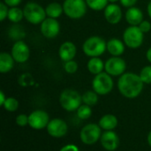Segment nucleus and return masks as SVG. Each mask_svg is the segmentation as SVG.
I'll return each mask as SVG.
<instances>
[{
  "label": "nucleus",
  "mask_w": 151,
  "mask_h": 151,
  "mask_svg": "<svg viewBox=\"0 0 151 151\" xmlns=\"http://www.w3.org/2000/svg\"><path fill=\"white\" fill-rule=\"evenodd\" d=\"M59 104L66 111H75L82 104V96L74 89H64L59 96Z\"/></svg>",
  "instance_id": "nucleus-2"
},
{
  "label": "nucleus",
  "mask_w": 151,
  "mask_h": 151,
  "mask_svg": "<svg viewBox=\"0 0 151 151\" xmlns=\"http://www.w3.org/2000/svg\"><path fill=\"white\" fill-rule=\"evenodd\" d=\"M77 53V48L73 42H63L58 50V56L63 62L73 60Z\"/></svg>",
  "instance_id": "nucleus-16"
},
{
  "label": "nucleus",
  "mask_w": 151,
  "mask_h": 151,
  "mask_svg": "<svg viewBox=\"0 0 151 151\" xmlns=\"http://www.w3.org/2000/svg\"><path fill=\"white\" fill-rule=\"evenodd\" d=\"M126 20L130 26H139L140 23L143 20V12L138 7H130L127 10Z\"/></svg>",
  "instance_id": "nucleus-17"
},
{
  "label": "nucleus",
  "mask_w": 151,
  "mask_h": 151,
  "mask_svg": "<svg viewBox=\"0 0 151 151\" xmlns=\"http://www.w3.org/2000/svg\"><path fill=\"white\" fill-rule=\"evenodd\" d=\"M118 123H119V121H118V119L115 115L105 114L100 119L98 125L104 131H111L117 127Z\"/></svg>",
  "instance_id": "nucleus-19"
},
{
  "label": "nucleus",
  "mask_w": 151,
  "mask_h": 151,
  "mask_svg": "<svg viewBox=\"0 0 151 151\" xmlns=\"http://www.w3.org/2000/svg\"><path fill=\"white\" fill-rule=\"evenodd\" d=\"M120 4L127 8H130L134 6V4L137 3V0H119Z\"/></svg>",
  "instance_id": "nucleus-34"
},
{
  "label": "nucleus",
  "mask_w": 151,
  "mask_h": 151,
  "mask_svg": "<svg viewBox=\"0 0 151 151\" xmlns=\"http://www.w3.org/2000/svg\"><path fill=\"white\" fill-rule=\"evenodd\" d=\"M81 96H82V104H87L88 106H94L98 103L99 95L94 90H88Z\"/></svg>",
  "instance_id": "nucleus-23"
},
{
  "label": "nucleus",
  "mask_w": 151,
  "mask_h": 151,
  "mask_svg": "<svg viewBox=\"0 0 151 151\" xmlns=\"http://www.w3.org/2000/svg\"><path fill=\"white\" fill-rule=\"evenodd\" d=\"M138 27H140V29H141L144 34L150 32L151 29V24L149 20H142V21L140 23V25H139Z\"/></svg>",
  "instance_id": "nucleus-33"
},
{
  "label": "nucleus",
  "mask_w": 151,
  "mask_h": 151,
  "mask_svg": "<svg viewBox=\"0 0 151 151\" xmlns=\"http://www.w3.org/2000/svg\"><path fill=\"white\" fill-rule=\"evenodd\" d=\"M50 121L48 112L43 110H35L28 115V126L35 130L46 128Z\"/></svg>",
  "instance_id": "nucleus-10"
},
{
  "label": "nucleus",
  "mask_w": 151,
  "mask_h": 151,
  "mask_svg": "<svg viewBox=\"0 0 151 151\" xmlns=\"http://www.w3.org/2000/svg\"><path fill=\"white\" fill-rule=\"evenodd\" d=\"M76 113L80 119H82V120L88 119L92 115L91 106H88V105L83 104L78 108V110L76 111Z\"/></svg>",
  "instance_id": "nucleus-26"
},
{
  "label": "nucleus",
  "mask_w": 151,
  "mask_h": 151,
  "mask_svg": "<svg viewBox=\"0 0 151 151\" xmlns=\"http://www.w3.org/2000/svg\"><path fill=\"white\" fill-rule=\"evenodd\" d=\"M8 19L12 22V23H19V21L22 20V19L24 18V12H23V9L21 10L19 7L16 6V7H11L9 8V12H8Z\"/></svg>",
  "instance_id": "nucleus-24"
},
{
  "label": "nucleus",
  "mask_w": 151,
  "mask_h": 151,
  "mask_svg": "<svg viewBox=\"0 0 151 151\" xmlns=\"http://www.w3.org/2000/svg\"><path fill=\"white\" fill-rule=\"evenodd\" d=\"M125 43L118 38L110 39L107 42V51L112 57H120L125 51Z\"/></svg>",
  "instance_id": "nucleus-18"
},
{
  "label": "nucleus",
  "mask_w": 151,
  "mask_h": 151,
  "mask_svg": "<svg viewBox=\"0 0 151 151\" xmlns=\"http://www.w3.org/2000/svg\"><path fill=\"white\" fill-rule=\"evenodd\" d=\"M59 151H80V150L74 144H66L64 147H62Z\"/></svg>",
  "instance_id": "nucleus-35"
},
{
  "label": "nucleus",
  "mask_w": 151,
  "mask_h": 151,
  "mask_svg": "<svg viewBox=\"0 0 151 151\" xmlns=\"http://www.w3.org/2000/svg\"><path fill=\"white\" fill-rule=\"evenodd\" d=\"M102 136V128L98 124L90 123L84 126L80 133V138L82 143L93 145L96 143Z\"/></svg>",
  "instance_id": "nucleus-8"
},
{
  "label": "nucleus",
  "mask_w": 151,
  "mask_h": 151,
  "mask_svg": "<svg viewBox=\"0 0 151 151\" xmlns=\"http://www.w3.org/2000/svg\"><path fill=\"white\" fill-rule=\"evenodd\" d=\"M18 28H19L18 26L12 27L11 28L10 32H9V35H10V36H11L12 39H15V40H17V41H19L20 38H22V37L25 36V32L23 31V29H21V30H19V31L18 32V31H17Z\"/></svg>",
  "instance_id": "nucleus-30"
},
{
  "label": "nucleus",
  "mask_w": 151,
  "mask_h": 151,
  "mask_svg": "<svg viewBox=\"0 0 151 151\" xmlns=\"http://www.w3.org/2000/svg\"><path fill=\"white\" fill-rule=\"evenodd\" d=\"M88 8L94 11L104 10L108 5V0H85Z\"/></svg>",
  "instance_id": "nucleus-25"
},
{
  "label": "nucleus",
  "mask_w": 151,
  "mask_h": 151,
  "mask_svg": "<svg viewBox=\"0 0 151 151\" xmlns=\"http://www.w3.org/2000/svg\"><path fill=\"white\" fill-rule=\"evenodd\" d=\"M100 142L102 147L107 151H114L116 150L119 144L120 140L119 135L113 131H104L102 134Z\"/></svg>",
  "instance_id": "nucleus-14"
},
{
  "label": "nucleus",
  "mask_w": 151,
  "mask_h": 151,
  "mask_svg": "<svg viewBox=\"0 0 151 151\" xmlns=\"http://www.w3.org/2000/svg\"><path fill=\"white\" fill-rule=\"evenodd\" d=\"M78 67H79L78 63L76 61H74L73 59L70 60V61L64 62V69L67 73H70V74L75 73L78 71Z\"/></svg>",
  "instance_id": "nucleus-29"
},
{
  "label": "nucleus",
  "mask_w": 151,
  "mask_h": 151,
  "mask_svg": "<svg viewBox=\"0 0 151 151\" xmlns=\"http://www.w3.org/2000/svg\"><path fill=\"white\" fill-rule=\"evenodd\" d=\"M147 12H148V13H149V16L150 17L151 19V1L149 3V4H148V7H147Z\"/></svg>",
  "instance_id": "nucleus-39"
},
{
  "label": "nucleus",
  "mask_w": 151,
  "mask_h": 151,
  "mask_svg": "<svg viewBox=\"0 0 151 151\" xmlns=\"http://www.w3.org/2000/svg\"><path fill=\"white\" fill-rule=\"evenodd\" d=\"M107 50V42L100 36L88 37L82 44V51L89 58L100 57Z\"/></svg>",
  "instance_id": "nucleus-3"
},
{
  "label": "nucleus",
  "mask_w": 151,
  "mask_h": 151,
  "mask_svg": "<svg viewBox=\"0 0 151 151\" xmlns=\"http://www.w3.org/2000/svg\"><path fill=\"white\" fill-rule=\"evenodd\" d=\"M19 102L16 98L14 97H7L3 107L4 108L5 111L9 112H14L19 109Z\"/></svg>",
  "instance_id": "nucleus-27"
},
{
  "label": "nucleus",
  "mask_w": 151,
  "mask_h": 151,
  "mask_svg": "<svg viewBox=\"0 0 151 151\" xmlns=\"http://www.w3.org/2000/svg\"><path fill=\"white\" fill-rule=\"evenodd\" d=\"M63 8L64 13L68 18L79 19L86 14L88 5L85 0H65Z\"/></svg>",
  "instance_id": "nucleus-6"
},
{
  "label": "nucleus",
  "mask_w": 151,
  "mask_h": 151,
  "mask_svg": "<svg viewBox=\"0 0 151 151\" xmlns=\"http://www.w3.org/2000/svg\"><path fill=\"white\" fill-rule=\"evenodd\" d=\"M147 141H148V143H149V145L151 147V131L149 133V134H148V138H147Z\"/></svg>",
  "instance_id": "nucleus-40"
},
{
  "label": "nucleus",
  "mask_w": 151,
  "mask_h": 151,
  "mask_svg": "<svg viewBox=\"0 0 151 151\" xmlns=\"http://www.w3.org/2000/svg\"><path fill=\"white\" fill-rule=\"evenodd\" d=\"M146 58H147V60L151 64V47L146 52Z\"/></svg>",
  "instance_id": "nucleus-38"
},
{
  "label": "nucleus",
  "mask_w": 151,
  "mask_h": 151,
  "mask_svg": "<svg viewBox=\"0 0 151 151\" xmlns=\"http://www.w3.org/2000/svg\"><path fill=\"white\" fill-rule=\"evenodd\" d=\"M118 1H119V0H108V2H110L111 4H116Z\"/></svg>",
  "instance_id": "nucleus-41"
},
{
  "label": "nucleus",
  "mask_w": 151,
  "mask_h": 151,
  "mask_svg": "<svg viewBox=\"0 0 151 151\" xmlns=\"http://www.w3.org/2000/svg\"><path fill=\"white\" fill-rule=\"evenodd\" d=\"M9 6L5 4L4 2L0 3V20L4 21L8 17V12H9Z\"/></svg>",
  "instance_id": "nucleus-32"
},
{
  "label": "nucleus",
  "mask_w": 151,
  "mask_h": 151,
  "mask_svg": "<svg viewBox=\"0 0 151 151\" xmlns=\"http://www.w3.org/2000/svg\"><path fill=\"white\" fill-rule=\"evenodd\" d=\"M15 122L19 127H26L28 125V116L27 114H19L16 117Z\"/></svg>",
  "instance_id": "nucleus-31"
},
{
  "label": "nucleus",
  "mask_w": 151,
  "mask_h": 151,
  "mask_svg": "<svg viewBox=\"0 0 151 151\" xmlns=\"http://www.w3.org/2000/svg\"><path fill=\"white\" fill-rule=\"evenodd\" d=\"M46 129L50 136L53 138H61L67 134L68 126L66 122L61 119H50Z\"/></svg>",
  "instance_id": "nucleus-13"
},
{
  "label": "nucleus",
  "mask_w": 151,
  "mask_h": 151,
  "mask_svg": "<svg viewBox=\"0 0 151 151\" xmlns=\"http://www.w3.org/2000/svg\"><path fill=\"white\" fill-rule=\"evenodd\" d=\"M45 12H46V15L48 18L58 19L64 12L63 4H60L59 3H57V2L50 3L45 7Z\"/></svg>",
  "instance_id": "nucleus-22"
},
{
  "label": "nucleus",
  "mask_w": 151,
  "mask_h": 151,
  "mask_svg": "<svg viewBox=\"0 0 151 151\" xmlns=\"http://www.w3.org/2000/svg\"><path fill=\"white\" fill-rule=\"evenodd\" d=\"M104 11V18L106 21L111 25L119 24L122 19V10L120 6L117 4H108Z\"/></svg>",
  "instance_id": "nucleus-15"
},
{
  "label": "nucleus",
  "mask_w": 151,
  "mask_h": 151,
  "mask_svg": "<svg viewBox=\"0 0 151 151\" xmlns=\"http://www.w3.org/2000/svg\"><path fill=\"white\" fill-rule=\"evenodd\" d=\"M144 84H151V65L144 66L139 73Z\"/></svg>",
  "instance_id": "nucleus-28"
},
{
  "label": "nucleus",
  "mask_w": 151,
  "mask_h": 151,
  "mask_svg": "<svg viewBox=\"0 0 151 151\" xmlns=\"http://www.w3.org/2000/svg\"><path fill=\"white\" fill-rule=\"evenodd\" d=\"M144 83L139 74L134 73H125L119 76L118 81V89L119 93L128 99L138 97L143 90Z\"/></svg>",
  "instance_id": "nucleus-1"
},
{
  "label": "nucleus",
  "mask_w": 151,
  "mask_h": 151,
  "mask_svg": "<svg viewBox=\"0 0 151 151\" xmlns=\"http://www.w3.org/2000/svg\"><path fill=\"white\" fill-rule=\"evenodd\" d=\"M15 60L13 59L12 54L7 52L0 53V73H7L12 70L14 66Z\"/></svg>",
  "instance_id": "nucleus-20"
},
{
  "label": "nucleus",
  "mask_w": 151,
  "mask_h": 151,
  "mask_svg": "<svg viewBox=\"0 0 151 151\" xmlns=\"http://www.w3.org/2000/svg\"><path fill=\"white\" fill-rule=\"evenodd\" d=\"M114 82L110 74L103 72L95 75L92 81V88L99 96H105L111 93L113 89Z\"/></svg>",
  "instance_id": "nucleus-5"
},
{
  "label": "nucleus",
  "mask_w": 151,
  "mask_h": 151,
  "mask_svg": "<svg viewBox=\"0 0 151 151\" xmlns=\"http://www.w3.org/2000/svg\"><path fill=\"white\" fill-rule=\"evenodd\" d=\"M21 2H22V0H4V3L5 4H7L9 7H16Z\"/></svg>",
  "instance_id": "nucleus-36"
},
{
  "label": "nucleus",
  "mask_w": 151,
  "mask_h": 151,
  "mask_svg": "<svg viewBox=\"0 0 151 151\" xmlns=\"http://www.w3.org/2000/svg\"><path fill=\"white\" fill-rule=\"evenodd\" d=\"M11 54L15 60V62L23 64L26 63L30 56V50L28 45L22 40L16 41L11 50Z\"/></svg>",
  "instance_id": "nucleus-11"
},
{
  "label": "nucleus",
  "mask_w": 151,
  "mask_h": 151,
  "mask_svg": "<svg viewBox=\"0 0 151 151\" xmlns=\"http://www.w3.org/2000/svg\"><path fill=\"white\" fill-rule=\"evenodd\" d=\"M144 39V33L138 26H130L123 33V42L130 49H138L142 46Z\"/></svg>",
  "instance_id": "nucleus-7"
},
{
  "label": "nucleus",
  "mask_w": 151,
  "mask_h": 151,
  "mask_svg": "<svg viewBox=\"0 0 151 151\" xmlns=\"http://www.w3.org/2000/svg\"><path fill=\"white\" fill-rule=\"evenodd\" d=\"M87 66H88V72L94 75L99 74L103 73V71L104 70V63L99 57L90 58V59L88 62Z\"/></svg>",
  "instance_id": "nucleus-21"
},
{
  "label": "nucleus",
  "mask_w": 151,
  "mask_h": 151,
  "mask_svg": "<svg viewBox=\"0 0 151 151\" xmlns=\"http://www.w3.org/2000/svg\"><path fill=\"white\" fill-rule=\"evenodd\" d=\"M126 70L127 63L120 57H111L104 63V71L111 76H121Z\"/></svg>",
  "instance_id": "nucleus-9"
},
{
  "label": "nucleus",
  "mask_w": 151,
  "mask_h": 151,
  "mask_svg": "<svg viewBox=\"0 0 151 151\" xmlns=\"http://www.w3.org/2000/svg\"><path fill=\"white\" fill-rule=\"evenodd\" d=\"M24 18L27 22L33 25L41 24L46 18L45 9L35 2H28L23 8Z\"/></svg>",
  "instance_id": "nucleus-4"
},
{
  "label": "nucleus",
  "mask_w": 151,
  "mask_h": 151,
  "mask_svg": "<svg viewBox=\"0 0 151 151\" xmlns=\"http://www.w3.org/2000/svg\"><path fill=\"white\" fill-rule=\"evenodd\" d=\"M40 25L41 33L45 38L53 39L57 37L60 32V24L57 20V19L47 17Z\"/></svg>",
  "instance_id": "nucleus-12"
},
{
  "label": "nucleus",
  "mask_w": 151,
  "mask_h": 151,
  "mask_svg": "<svg viewBox=\"0 0 151 151\" xmlns=\"http://www.w3.org/2000/svg\"><path fill=\"white\" fill-rule=\"evenodd\" d=\"M6 98H7V97L5 96L4 93L3 91H0V105H1V106L4 105V104Z\"/></svg>",
  "instance_id": "nucleus-37"
}]
</instances>
